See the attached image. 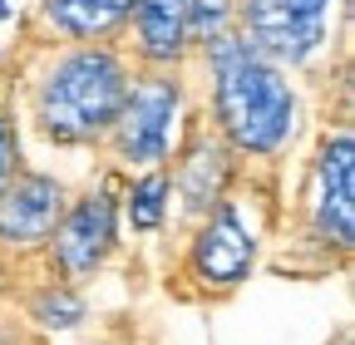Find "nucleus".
Here are the masks:
<instances>
[{
	"label": "nucleus",
	"instance_id": "6e6552de",
	"mask_svg": "<svg viewBox=\"0 0 355 345\" xmlns=\"http://www.w3.org/2000/svg\"><path fill=\"white\" fill-rule=\"evenodd\" d=\"M163 172H168V227H163V237H168V251H173L178 237H183L193 222H202L212 212V202L237 178V158H232L227 143H222V134L212 128L198 89L188 99L183 128H178V143H173Z\"/></svg>",
	"mask_w": 355,
	"mask_h": 345
},
{
	"label": "nucleus",
	"instance_id": "f257e3e1",
	"mask_svg": "<svg viewBox=\"0 0 355 345\" xmlns=\"http://www.w3.org/2000/svg\"><path fill=\"white\" fill-rule=\"evenodd\" d=\"M188 79L242 168L277 172L286 178L291 153L306 134V89L277 64L266 60L252 39L227 30L222 39L188 60Z\"/></svg>",
	"mask_w": 355,
	"mask_h": 345
},
{
	"label": "nucleus",
	"instance_id": "39448f33",
	"mask_svg": "<svg viewBox=\"0 0 355 345\" xmlns=\"http://www.w3.org/2000/svg\"><path fill=\"white\" fill-rule=\"evenodd\" d=\"M345 15L350 0H237V35L306 89L350 94Z\"/></svg>",
	"mask_w": 355,
	"mask_h": 345
},
{
	"label": "nucleus",
	"instance_id": "0eeeda50",
	"mask_svg": "<svg viewBox=\"0 0 355 345\" xmlns=\"http://www.w3.org/2000/svg\"><path fill=\"white\" fill-rule=\"evenodd\" d=\"M119 193H123V172L104 168L94 172V183L69 193L60 222L50 232V242L40 247L35 267L40 276H50L60 286H89L123 247V218H119Z\"/></svg>",
	"mask_w": 355,
	"mask_h": 345
},
{
	"label": "nucleus",
	"instance_id": "4468645a",
	"mask_svg": "<svg viewBox=\"0 0 355 345\" xmlns=\"http://www.w3.org/2000/svg\"><path fill=\"white\" fill-rule=\"evenodd\" d=\"M0 345H44V335L20 316V306L15 311H0Z\"/></svg>",
	"mask_w": 355,
	"mask_h": 345
},
{
	"label": "nucleus",
	"instance_id": "9d476101",
	"mask_svg": "<svg viewBox=\"0 0 355 345\" xmlns=\"http://www.w3.org/2000/svg\"><path fill=\"white\" fill-rule=\"evenodd\" d=\"M133 0H30L15 30L20 50L44 45H89V39H123Z\"/></svg>",
	"mask_w": 355,
	"mask_h": 345
},
{
	"label": "nucleus",
	"instance_id": "9b49d317",
	"mask_svg": "<svg viewBox=\"0 0 355 345\" xmlns=\"http://www.w3.org/2000/svg\"><path fill=\"white\" fill-rule=\"evenodd\" d=\"M123 39L133 64H153V69L188 64V0H133Z\"/></svg>",
	"mask_w": 355,
	"mask_h": 345
},
{
	"label": "nucleus",
	"instance_id": "20e7f679",
	"mask_svg": "<svg viewBox=\"0 0 355 345\" xmlns=\"http://www.w3.org/2000/svg\"><path fill=\"white\" fill-rule=\"evenodd\" d=\"M355 256V134L350 123H321L291 193L282 197V227L266 267L296 281L345 276Z\"/></svg>",
	"mask_w": 355,
	"mask_h": 345
},
{
	"label": "nucleus",
	"instance_id": "7ed1b4c3",
	"mask_svg": "<svg viewBox=\"0 0 355 345\" xmlns=\"http://www.w3.org/2000/svg\"><path fill=\"white\" fill-rule=\"evenodd\" d=\"M282 197H286V178L237 163L232 188L168 251L163 291L178 306H222V301H232L257 276V267L266 262V251L277 242Z\"/></svg>",
	"mask_w": 355,
	"mask_h": 345
},
{
	"label": "nucleus",
	"instance_id": "ddd939ff",
	"mask_svg": "<svg viewBox=\"0 0 355 345\" xmlns=\"http://www.w3.org/2000/svg\"><path fill=\"white\" fill-rule=\"evenodd\" d=\"M15 39L0 50V193L10 188V178L25 168V148H20V114H15Z\"/></svg>",
	"mask_w": 355,
	"mask_h": 345
},
{
	"label": "nucleus",
	"instance_id": "f8f14e48",
	"mask_svg": "<svg viewBox=\"0 0 355 345\" xmlns=\"http://www.w3.org/2000/svg\"><path fill=\"white\" fill-rule=\"evenodd\" d=\"M119 218H123V232H133V237H163V227H168V172L163 168L123 178Z\"/></svg>",
	"mask_w": 355,
	"mask_h": 345
},
{
	"label": "nucleus",
	"instance_id": "1a4fd4ad",
	"mask_svg": "<svg viewBox=\"0 0 355 345\" xmlns=\"http://www.w3.org/2000/svg\"><path fill=\"white\" fill-rule=\"evenodd\" d=\"M69 202V188L44 168H20L10 188L0 193V251L15 262H35L40 247L50 242L60 212Z\"/></svg>",
	"mask_w": 355,
	"mask_h": 345
},
{
	"label": "nucleus",
	"instance_id": "2eb2a0df",
	"mask_svg": "<svg viewBox=\"0 0 355 345\" xmlns=\"http://www.w3.org/2000/svg\"><path fill=\"white\" fill-rule=\"evenodd\" d=\"M25 10H30V0H0V35L10 30V20H15V30H20ZM0 50H6V45H0Z\"/></svg>",
	"mask_w": 355,
	"mask_h": 345
},
{
	"label": "nucleus",
	"instance_id": "423d86ee",
	"mask_svg": "<svg viewBox=\"0 0 355 345\" xmlns=\"http://www.w3.org/2000/svg\"><path fill=\"white\" fill-rule=\"evenodd\" d=\"M188 99H193L188 64H178V69L133 64L123 109H119L114 128L104 134V143H99L104 168L123 172V178L148 172V168H163L168 153H173V143H178V128H183Z\"/></svg>",
	"mask_w": 355,
	"mask_h": 345
},
{
	"label": "nucleus",
	"instance_id": "f03ea898",
	"mask_svg": "<svg viewBox=\"0 0 355 345\" xmlns=\"http://www.w3.org/2000/svg\"><path fill=\"white\" fill-rule=\"evenodd\" d=\"M15 69V114L44 148H89L99 153L114 128L133 55L128 39H89V45H44L20 50Z\"/></svg>",
	"mask_w": 355,
	"mask_h": 345
}]
</instances>
